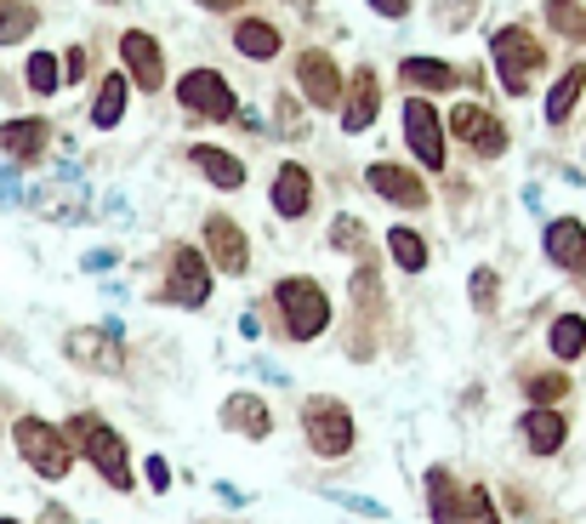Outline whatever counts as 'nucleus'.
Returning <instances> with one entry per match:
<instances>
[{
    "label": "nucleus",
    "mask_w": 586,
    "mask_h": 524,
    "mask_svg": "<svg viewBox=\"0 0 586 524\" xmlns=\"http://www.w3.org/2000/svg\"><path fill=\"white\" fill-rule=\"evenodd\" d=\"M63 439L81 451L97 473H103V485L109 490H132L137 485V473H132V451H125V439H120V428H109L97 411H74L69 422H63Z\"/></svg>",
    "instance_id": "1"
},
{
    "label": "nucleus",
    "mask_w": 586,
    "mask_h": 524,
    "mask_svg": "<svg viewBox=\"0 0 586 524\" xmlns=\"http://www.w3.org/2000/svg\"><path fill=\"white\" fill-rule=\"evenodd\" d=\"M302 439H308L314 456L342 462V456H353V444H359V422H353V411L342 399L314 393V399H302Z\"/></svg>",
    "instance_id": "2"
},
{
    "label": "nucleus",
    "mask_w": 586,
    "mask_h": 524,
    "mask_svg": "<svg viewBox=\"0 0 586 524\" xmlns=\"http://www.w3.org/2000/svg\"><path fill=\"white\" fill-rule=\"evenodd\" d=\"M273 308H279V326H285L291 342H314L330 331V296L319 280L308 273H291V280L273 285Z\"/></svg>",
    "instance_id": "3"
},
{
    "label": "nucleus",
    "mask_w": 586,
    "mask_h": 524,
    "mask_svg": "<svg viewBox=\"0 0 586 524\" xmlns=\"http://www.w3.org/2000/svg\"><path fill=\"white\" fill-rule=\"evenodd\" d=\"M12 444H17V456L29 462L40 479H69L74 444H69L63 428H52L46 416H17V422H12Z\"/></svg>",
    "instance_id": "4"
},
{
    "label": "nucleus",
    "mask_w": 586,
    "mask_h": 524,
    "mask_svg": "<svg viewBox=\"0 0 586 524\" xmlns=\"http://www.w3.org/2000/svg\"><path fill=\"white\" fill-rule=\"evenodd\" d=\"M490 52H496V69H501V86L513 92V97H524L529 81H535V74H541V63H547L541 40L524 35V29H496V35H490Z\"/></svg>",
    "instance_id": "5"
},
{
    "label": "nucleus",
    "mask_w": 586,
    "mask_h": 524,
    "mask_svg": "<svg viewBox=\"0 0 586 524\" xmlns=\"http://www.w3.org/2000/svg\"><path fill=\"white\" fill-rule=\"evenodd\" d=\"M166 303H176V308H206L211 303V263H206V252H194V245H171Z\"/></svg>",
    "instance_id": "6"
},
{
    "label": "nucleus",
    "mask_w": 586,
    "mask_h": 524,
    "mask_svg": "<svg viewBox=\"0 0 586 524\" xmlns=\"http://www.w3.org/2000/svg\"><path fill=\"white\" fill-rule=\"evenodd\" d=\"M176 103H183L188 114H206V120H234V86L222 81V74H211V69H194V74H183L176 81Z\"/></svg>",
    "instance_id": "7"
},
{
    "label": "nucleus",
    "mask_w": 586,
    "mask_h": 524,
    "mask_svg": "<svg viewBox=\"0 0 586 524\" xmlns=\"http://www.w3.org/2000/svg\"><path fill=\"white\" fill-rule=\"evenodd\" d=\"M206 263H211V273H245L251 268V240H245V229L234 217H206Z\"/></svg>",
    "instance_id": "8"
},
{
    "label": "nucleus",
    "mask_w": 586,
    "mask_h": 524,
    "mask_svg": "<svg viewBox=\"0 0 586 524\" xmlns=\"http://www.w3.org/2000/svg\"><path fill=\"white\" fill-rule=\"evenodd\" d=\"M296 86L314 109H337L342 103V69L330 63V52H302L296 58Z\"/></svg>",
    "instance_id": "9"
},
{
    "label": "nucleus",
    "mask_w": 586,
    "mask_h": 524,
    "mask_svg": "<svg viewBox=\"0 0 586 524\" xmlns=\"http://www.w3.org/2000/svg\"><path fill=\"white\" fill-rule=\"evenodd\" d=\"M404 137H411L422 166H444V120L432 114V103H422V97L404 103Z\"/></svg>",
    "instance_id": "10"
},
{
    "label": "nucleus",
    "mask_w": 586,
    "mask_h": 524,
    "mask_svg": "<svg viewBox=\"0 0 586 524\" xmlns=\"http://www.w3.org/2000/svg\"><path fill=\"white\" fill-rule=\"evenodd\" d=\"M217 422H222L228 434H240V439H268L273 434V411H268L263 393H228Z\"/></svg>",
    "instance_id": "11"
},
{
    "label": "nucleus",
    "mask_w": 586,
    "mask_h": 524,
    "mask_svg": "<svg viewBox=\"0 0 586 524\" xmlns=\"http://www.w3.org/2000/svg\"><path fill=\"white\" fill-rule=\"evenodd\" d=\"M518 439H524V451L529 456H558L570 444V416L564 411H524L518 416Z\"/></svg>",
    "instance_id": "12"
},
{
    "label": "nucleus",
    "mask_w": 586,
    "mask_h": 524,
    "mask_svg": "<svg viewBox=\"0 0 586 524\" xmlns=\"http://www.w3.org/2000/svg\"><path fill=\"white\" fill-rule=\"evenodd\" d=\"M120 58H125V74L143 86V92H155L166 81V58H160V40L148 35V29H125L120 35Z\"/></svg>",
    "instance_id": "13"
},
{
    "label": "nucleus",
    "mask_w": 586,
    "mask_h": 524,
    "mask_svg": "<svg viewBox=\"0 0 586 524\" xmlns=\"http://www.w3.org/2000/svg\"><path fill=\"white\" fill-rule=\"evenodd\" d=\"M427 519L432 524H467V490L450 467H427Z\"/></svg>",
    "instance_id": "14"
},
{
    "label": "nucleus",
    "mask_w": 586,
    "mask_h": 524,
    "mask_svg": "<svg viewBox=\"0 0 586 524\" xmlns=\"http://www.w3.org/2000/svg\"><path fill=\"white\" fill-rule=\"evenodd\" d=\"M365 183H370L381 199H393V206H404V211H422V206H427V188H422V178H416V171H404V166L376 160V166L365 171Z\"/></svg>",
    "instance_id": "15"
},
{
    "label": "nucleus",
    "mask_w": 586,
    "mask_h": 524,
    "mask_svg": "<svg viewBox=\"0 0 586 524\" xmlns=\"http://www.w3.org/2000/svg\"><path fill=\"white\" fill-rule=\"evenodd\" d=\"M541 245H547V257L564 268V273H581V280H586V229H581L575 217L547 222V240Z\"/></svg>",
    "instance_id": "16"
},
{
    "label": "nucleus",
    "mask_w": 586,
    "mask_h": 524,
    "mask_svg": "<svg viewBox=\"0 0 586 524\" xmlns=\"http://www.w3.org/2000/svg\"><path fill=\"white\" fill-rule=\"evenodd\" d=\"M308 206H314L308 166H279V178H273V211L279 217H308Z\"/></svg>",
    "instance_id": "17"
},
{
    "label": "nucleus",
    "mask_w": 586,
    "mask_h": 524,
    "mask_svg": "<svg viewBox=\"0 0 586 524\" xmlns=\"http://www.w3.org/2000/svg\"><path fill=\"white\" fill-rule=\"evenodd\" d=\"M376 109H381V86H376L370 69H359V74H353V92L342 97V126L347 132H365L370 120H376Z\"/></svg>",
    "instance_id": "18"
},
{
    "label": "nucleus",
    "mask_w": 586,
    "mask_h": 524,
    "mask_svg": "<svg viewBox=\"0 0 586 524\" xmlns=\"http://www.w3.org/2000/svg\"><path fill=\"white\" fill-rule=\"evenodd\" d=\"M518 388H524V399H529L535 411H558V405H564V399L575 393L570 370H524Z\"/></svg>",
    "instance_id": "19"
},
{
    "label": "nucleus",
    "mask_w": 586,
    "mask_h": 524,
    "mask_svg": "<svg viewBox=\"0 0 586 524\" xmlns=\"http://www.w3.org/2000/svg\"><path fill=\"white\" fill-rule=\"evenodd\" d=\"M109 337H114V331H74V337H69V354L81 360V365L109 370V377H114V370H125V354H120Z\"/></svg>",
    "instance_id": "20"
},
{
    "label": "nucleus",
    "mask_w": 586,
    "mask_h": 524,
    "mask_svg": "<svg viewBox=\"0 0 586 524\" xmlns=\"http://www.w3.org/2000/svg\"><path fill=\"white\" fill-rule=\"evenodd\" d=\"M547 348H552L558 365L586 360V314H558L552 326H547Z\"/></svg>",
    "instance_id": "21"
},
{
    "label": "nucleus",
    "mask_w": 586,
    "mask_h": 524,
    "mask_svg": "<svg viewBox=\"0 0 586 524\" xmlns=\"http://www.w3.org/2000/svg\"><path fill=\"white\" fill-rule=\"evenodd\" d=\"M581 92H586V63H570L564 74H558V86L547 92V120H552V126H564V120H570V109L581 103Z\"/></svg>",
    "instance_id": "22"
},
{
    "label": "nucleus",
    "mask_w": 586,
    "mask_h": 524,
    "mask_svg": "<svg viewBox=\"0 0 586 524\" xmlns=\"http://www.w3.org/2000/svg\"><path fill=\"white\" fill-rule=\"evenodd\" d=\"M188 160L206 171V178L217 183V188H240L245 183V166L234 160V155H222V148H211V143H199V148H188Z\"/></svg>",
    "instance_id": "23"
},
{
    "label": "nucleus",
    "mask_w": 586,
    "mask_h": 524,
    "mask_svg": "<svg viewBox=\"0 0 586 524\" xmlns=\"http://www.w3.org/2000/svg\"><path fill=\"white\" fill-rule=\"evenodd\" d=\"M234 46H240L245 58H257V63H268V58L279 52V29H273L268 17H245L240 29H234Z\"/></svg>",
    "instance_id": "24"
},
{
    "label": "nucleus",
    "mask_w": 586,
    "mask_h": 524,
    "mask_svg": "<svg viewBox=\"0 0 586 524\" xmlns=\"http://www.w3.org/2000/svg\"><path fill=\"white\" fill-rule=\"evenodd\" d=\"M0 148H7V155L35 160L40 148H46V120H7V126H0Z\"/></svg>",
    "instance_id": "25"
},
{
    "label": "nucleus",
    "mask_w": 586,
    "mask_h": 524,
    "mask_svg": "<svg viewBox=\"0 0 586 524\" xmlns=\"http://www.w3.org/2000/svg\"><path fill=\"white\" fill-rule=\"evenodd\" d=\"M125 97H132V86H125V74H103V92H97V103H91V126H120V114H125Z\"/></svg>",
    "instance_id": "26"
},
{
    "label": "nucleus",
    "mask_w": 586,
    "mask_h": 524,
    "mask_svg": "<svg viewBox=\"0 0 586 524\" xmlns=\"http://www.w3.org/2000/svg\"><path fill=\"white\" fill-rule=\"evenodd\" d=\"M399 74H404L411 86H422V92H450V86H455V69L439 63V58H404Z\"/></svg>",
    "instance_id": "27"
},
{
    "label": "nucleus",
    "mask_w": 586,
    "mask_h": 524,
    "mask_svg": "<svg viewBox=\"0 0 586 524\" xmlns=\"http://www.w3.org/2000/svg\"><path fill=\"white\" fill-rule=\"evenodd\" d=\"M388 252H393V263H399L404 273H422V268H427V240H422L416 229H393V234H388Z\"/></svg>",
    "instance_id": "28"
},
{
    "label": "nucleus",
    "mask_w": 586,
    "mask_h": 524,
    "mask_svg": "<svg viewBox=\"0 0 586 524\" xmlns=\"http://www.w3.org/2000/svg\"><path fill=\"white\" fill-rule=\"evenodd\" d=\"M35 7H29V0H0V46H12V40H23V35H29L35 29Z\"/></svg>",
    "instance_id": "29"
},
{
    "label": "nucleus",
    "mask_w": 586,
    "mask_h": 524,
    "mask_svg": "<svg viewBox=\"0 0 586 524\" xmlns=\"http://www.w3.org/2000/svg\"><path fill=\"white\" fill-rule=\"evenodd\" d=\"M547 23L564 40H586V7L581 0H547Z\"/></svg>",
    "instance_id": "30"
},
{
    "label": "nucleus",
    "mask_w": 586,
    "mask_h": 524,
    "mask_svg": "<svg viewBox=\"0 0 586 524\" xmlns=\"http://www.w3.org/2000/svg\"><path fill=\"white\" fill-rule=\"evenodd\" d=\"M467 291H473V308H478V314H490V308H496V296H501V273H496V268H473Z\"/></svg>",
    "instance_id": "31"
},
{
    "label": "nucleus",
    "mask_w": 586,
    "mask_h": 524,
    "mask_svg": "<svg viewBox=\"0 0 586 524\" xmlns=\"http://www.w3.org/2000/svg\"><path fill=\"white\" fill-rule=\"evenodd\" d=\"M490 120H496V114H484L478 103H462V109L450 114V132H455V137H467V143H478V137H484V126H490Z\"/></svg>",
    "instance_id": "32"
},
{
    "label": "nucleus",
    "mask_w": 586,
    "mask_h": 524,
    "mask_svg": "<svg viewBox=\"0 0 586 524\" xmlns=\"http://www.w3.org/2000/svg\"><path fill=\"white\" fill-rule=\"evenodd\" d=\"M23 74H29V86L46 97V92H58V81H63V74H58V58L52 52H35L29 58V69H23Z\"/></svg>",
    "instance_id": "33"
},
{
    "label": "nucleus",
    "mask_w": 586,
    "mask_h": 524,
    "mask_svg": "<svg viewBox=\"0 0 586 524\" xmlns=\"http://www.w3.org/2000/svg\"><path fill=\"white\" fill-rule=\"evenodd\" d=\"M353 303H359L365 314L381 308V280H376V268H359V273H353Z\"/></svg>",
    "instance_id": "34"
},
{
    "label": "nucleus",
    "mask_w": 586,
    "mask_h": 524,
    "mask_svg": "<svg viewBox=\"0 0 586 524\" xmlns=\"http://www.w3.org/2000/svg\"><path fill=\"white\" fill-rule=\"evenodd\" d=\"M337 508H347V513H365V519H388V508L381 502H370V496H347V490H325Z\"/></svg>",
    "instance_id": "35"
},
{
    "label": "nucleus",
    "mask_w": 586,
    "mask_h": 524,
    "mask_svg": "<svg viewBox=\"0 0 586 524\" xmlns=\"http://www.w3.org/2000/svg\"><path fill=\"white\" fill-rule=\"evenodd\" d=\"M501 148H506V126H501V120H490V126H484V137L473 143V155H478V160H496Z\"/></svg>",
    "instance_id": "36"
},
{
    "label": "nucleus",
    "mask_w": 586,
    "mask_h": 524,
    "mask_svg": "<svg viewBox=\"0 0 586 524\" xmlns=\"http://www.w3.org/2000/svg\"><path fill=\"white\" fill-rule=\"evenodd\" d=\"M143 473H148V490H171V462L166 456H148Z\"/></svg>",
    "instance_id": "37"
},
{
    "label": "nucleus",
    "mask_w": 586,
    "mask_h": 524,
    "mask_svg": "<svg viewBox=\"0 0 586 524\" xmlns=\"http://www.w3.org/2000/svg\"><path fill=\"white\" fill-rule=\"evenodd\" d=\"M330 240H337L342 252H347V245H353V252H359V240H365V229H359V222H347V217H342L337 229H330Z\"/></svg>",
    "instance_id": "38"
},
{
    "label": "nucleus",
    "mask_w": 586,
    "mask_h": 524,
    "mask_svg": "<svg viewBox=\"0 0 586 524\" xmlns=\"http://www.w3.org/2000/svg\"><path fill=\"white\" fill-rule=\"evenodd\" d=\"M467 12H473V0H439V23H455V29H462Z\"/></svg>",
    "instance_id": "39"
},
{
    "label": "nucleus",
    "mask_w": 586,
    "mask_h": 524,
    "mask_svg": "<svg viewBox=\"0 0 586 524\" xmlns=\"http://www.w3.org/2000/svg\"><path fill=\"white\" fill-rule=\"evenodd\" d=\"M370 7H376L381 17H404V12H411V0H370Z\"/></svg>",
    "instance_id": "40"
},
{
    "label": "nucleus",
    "mask_w": 586,
    "mask_h": 524,
    "mask_svg": "<svg viewBox=\"0 0 586 524\" xmlns=\"http://www.w3.org/2000/svg\"><path fill=\"white\" fill-rule=\"evenodd\" d=\"M81 74H86V52L74 46V52H69V74H63V81H81Z\"/></svg>",
    "instance_id": "41"
},
{
    "label": "nucleus",
    "mask_w": 586,
    "mask_h": 524,
    "mask_svg": "<svg viewBox=\"0 0 586 524\" xmlns=\"http://www.w3.org/2000/svg\"><path fill=\"white\" fill-rule=\"evenodd\" d=\"M194 7H211V12H234V7H245V0H194Z\"/></svg>",
    "instance_id": "42"
},
{
    "label": "nucleus",
    "mask_w": 586,
    "mask_h": 524,
    "mask_svg": "<svg viewBox=\"0 0 586 524\" xmlns=\"http://www.w3.org/2000/svg\"><path fill=\"white\" fill-rule=\"evenodd\" d=\"M0 524H17V519H7V513H0Z\"/></svg>",
    "instance_id": "43"
}]
</instances>
